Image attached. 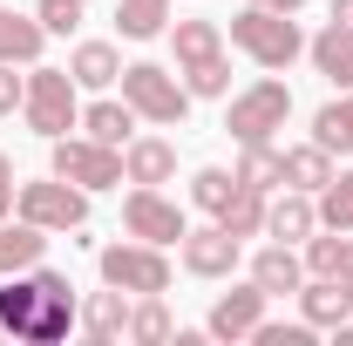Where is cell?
I'll return each mask as SVG.
<instances>
[{"mask_svg":"<svg viewBox=\"0 0 353 346\" xmlns=\"http://www.w3.org/2000/svg\"><path fill=\"white\" fill-rule=\"evenodd\" d=\"M75 319H82V305H75L68 272L34 265V272L0 278V333H14V340H28V346H54V340H68Z\"/></svg>","mask_w":353,"mask_h":346,"instance_id":"obj_1","label":"cell"},{"mask_svg":"<svg viewBox=\"0 0 353 346\" xmlns=\"http://www.w3.org/2000/svg\"><path fill=\"white\" fill-rule=\"evenodd\" d=\"M231 48L279 75V68H292V61L306 54V34H299L292 14H279V7H252V0H245V14L231 21Z\"/></svg>","mask_w":353,"mask_h":346,"instance_id":"obj_2","label":"cell"},{"mask_svg":"<svg viewBox=\"0 0 353 346\" xmlns=\"http://www.w3.org/2000/svg\"><path fill=\"white\" fill-rule=\"evenodd\" d=\"M21 116H28V130L41 136V143L82 130V88H75V75L34 61V68H28V102H21Z\"/></svg>","mask_w":353,"mask_h":346,"instance_id":"obj_3","label":"cell"},{"mask_svg":"<svg viewBox=\"0 0 353 346\" xmlns=\"http://www.w3.org/2000/svg\"><path fill=\"white\" fill-rule=\"evenodd\" d=\"M116 88H123V102H130L136 116H143V123H157V130H176V123L190 116V88L176 82L163 61H130Z\"/></svg>","mask_w":353,"mask_h":346,"instance_id":"obj_4","label":"cell"},{"mask_svg":"<svg viewBox=\"0 0 353 346\" xmlns=\"http://www.w3.org/2000/svg\"><path fill=\"white\" fill-rule=\"evenodd\" d=\"M48 150H54V156H48V170L68 176V183H82L88 197H95V190L130 183V176H123V150H109V143H95V136H75V130H68V136H54Z\"/></svg>","mask_w":353,"mask_h":346,"instance_id":"obj_5","label":"cell"},{"mask_svg":"<svg viewBox=\"0 0 353 346\" xmlns=\"http://www.w3.org/2000/svg\"><path fill=\"white\" fill-rule=\"evenodd\" d=\"M285 116H292V88L279 82V75H265V82H252L245 95H231L224 136H231V143H272V130H285Z\"/></svg>","mask_w":353,"mask_h":346,"instance_id":"obj_6","label":"cell"},{"mask_svg":"<svg viewBox=\"0 0 353 346\" xmlns=\"http://www.w3.org/2000/svg\"><path fill=\"white\" fill-rule=\"evenodd\" d=\"M14 211L28 217V224H41V231H82L88 224V190L48 170L41 183H21L14 190Z\"/></svg>","mask_w":353,"mask_h":346,"instance_id":"obj_7","label":"cell"},{"mask_svg":"<svg viewBox=\"0 0 353 346\" xmlns=\"http://www.w3.org/2000/svg\"><path fill=\"white\" fill-rule=\"evenodd\" d=\"M102 285H116V292H130V299L170 292V258H163V245H143V238L109 245V252H102Z\"/></svg>","mask_w":353,"mask_h":346,"instance_id":"obj_8","label":"cell"},{"mask_svg":"<svg viewBox=\"0 0 353 346\" xmlns=\"http://www.w3.org/2000/svg\"><path fill=\"white\" fill-rule=\"evenodd\" d=\"M123 231L143 238V245H183V231H190V217L176 197H163L157 183H136L130 197H123Z\"/></svg>","mask_w":353,"mask_h":346,"instance_id":"obj_9","label":"cell"},{"mask_svg":"<svg viewBox=\"0 0 353 346\" xmlns=\"http://www.w3.org/2000/svg\"><path fill=\"white\" fill-rule=\"evenodd\" d=\"M265 305H272V292H265L259 278H245V285H231V292L211 299L204 333H211V340H252V333H259V319H265Z\"/></svg>","mask_w":353,"mask_h":346,"instance_id":"obj_10","label":"cell"},{"mask_svg":"<svg viewBox=\"0 0 353 346\" xmlns=\"http://www.w3.org/2000/svg\"><path fill=\"white\" fill-rule=\"evenodd\" d=\"M183 272L190 278H231L238 258H245V238H231L224 224H204V231H183Z\"/></svg>","mask_w":353,"mask_h":346,"instance_id":"obj_11","label":"cell"},{"mask_svg":"<svg viewBox=\"0 0 353 346\" xmlns=\"http://www.w3.org/2000/svg\"><path fill=\"white\" fill-rule=\"evenodd\" d=\"M312 231H319V204H312V190L279 183V190L265 197V238H279V245H306Z\"/></svg>","mask_w":353,"mask_h":346,"instance_id":"obj_12","label":"cell"},{"mask_svg":"<svg viewBox=\"0 0 353 346\" xmlns=\"http://www.w3.org/2000/svg\"><path fill=\"white\" fill-rule=\"evenodd\" d=\"M123 176L130 183H170L176 176V143L170 136H130L123 143Z\"/></svg>","mask_w":353,"mask_h":346,"instance_id":"obj_13","label":"cell"},{"mask_svg":"<svg viewBox=\"0 0 353 346\" xmlns=\"http://www.w3.org/2000/svg\"><path fill=\"white\" fill-rule=\"evenodd\" d=\"M252 278H259L272 299H299V285H306V258H299L292 245H279V238H272L259 258H252Z\"/></svg>","mask_w":353,"mask_h":346,"instance_id":"obj_14","label":"cell"},{"mask_svg":"<svg viewBox=\"0 0 353 346\" xmlns=\"http://www.w3.org/2000/svg\"><path fill=\"white\" fill-rule=\"evenodd\" d=\"M130 292H116V285H109V292H95V299L82 305V333L95 346H116V340H130Z\"/></svg>","mask_w":353,"mask_h":346,"instance_id":"obj_15","label":"cell"},{"mask_svg":"<svg viewBox=\"0 0 353 346\" xmlns=\"http://www.w3.org/2000/svg\"><path fill=\"white\" fill-rule=\"evenodd\" d=\"M299 319H312V326H347L353 319V292L340 285V278H306L299 285Z\"/></svg>","mask_w":353,"mask_h":346,"instance_id":"obj_16","label":"cell"},{"mask_svg":"<svg viewBox=\"0 0 353 346\" xmlns=\"http://www.w3.org/2000/svg\"><path fill=\"white\" fill-rule=\"evenodd\" d=\"M48 48V28L34 14H14V7H0V61H14V68H34Z\"/></svg>","mask_w":353,"mask_h":346,"instance_id":"obj_17","label":"cell"},{"mask_svg":"<svg viewBox=\"0 0 353 346\" xmlns=\"http://www.w3.org/2000/svg\"><path fill=\"white\" fill-rule=\"evenodd\" d=\"M41 258H48V231H41V224H28V217L0 224V278H14V272H34Z\"/></svg>","mask_w":353,"mask_h":346,"instance_id":"obj_18","label":"cell"},{"mask_svg":"<svg viewBox=\"0 0 353 346\" xmlns=\"http://www.w3.org/2000/svg\"><path fill=\"white\" fill-rule=\"evenodd\" d=\"M136 123H143V116H136L123 95H102V102H88V109H82V136L109 143V150H123V143L136 136Z\"/></svg>","mask_w":353,"mask_h":346,"instance_id":"obj_19","label":"cell"},{"mask_svg":"<svg viewBox=\"0 0 353 346\" xmlns=\"http://www.w3.org/2000/svg\"><path fill=\"white\" fill-rule=\"evenodd\" d=\"M68 75H75V88H116V82H123V54H116V41H75Z\"/></svg>","mask_w":353,"mask_h":346,"instance_id":"obj_20","label":"cell"},{"mask_svg":"<svg viewBox=\"0 0 353 346\" xmlns=\"http://www.w3.org/2000/svg\"><path fill=\"white\" fill-rule=\"evenodd\" d=\"M170 48H176V68H197V61L224 54V28L218 21H170Z\"/></svg>","mask_w":353,"mask_h":346,"instance_id":"obj_21","label":"cell"},{"mask_svg":"<svg viewBox=\"0 0 353 346\" xmlns=\"http://www.w3.org/2000/svg\"><path fill=\"white\" fill-rule=\"evenodd\" d=\"M116 34H123V41H157V34H170V0H116Z\"/></svg>","mask_w":353,"mask_h":346,"instance_id":"obj_22","label":"cell"},{"mask_svg":"<svg viewBox=\"0 0 353 346\" xmlns=\"http://www.w3.org/2000/svg\"><path fill=\"white\" fill-rule=\"evenodd\" d=\"M306 54H312V68H319L333 88H353V34L326 28V34H312V41H306Z\"/></svg>","mask_w":353,"mask_h":346,"instance_id":"obj_23","label":"cell"},{"mask_svg":"<svg viewBox=\"0 0 353 346\" xmlns=\"http://www.w3.org/2000/svg\"><path fill=\"white\" fill-rule=\"evenodd\" d=\"M238 183H252V190H279L285 183V150H272V143H238Z\"/></svg>","mask_w":353,"mask_h":346,"instance_id":"obj_24","label":"cell"},{"mask_svg":"<svg viewBox=\"0 0 353 346\" xmlns=\"http://www.w3.org/2000/svg\"><path fill=\"white\" fill-rule=\"evenodd\" d=\"M312 143L333 150V156H347V150H353V88H340V95L312 116Z\"/></svg>","mask_w":353,"mask_h":346,"instance_id":"obj_25","label":"cell"},{"mask_svg":"<svg viewBox=\"0 0 353 346\" xmlns=\"http://www.w3.org/2000/svg\"><path fill=\"white\" fill-rule=\"evenodd\" d=\"M285 183L319 197V190L333 183V150H319V143H299V150H285Z\"/></svg>","mask_w":353,"mask_h":346,"instance_id":"obj_26","label":"cell"},{"mask_svg":"<svg viewBox=\"0 0 353 346\" xmlns=\"http://www.w3.org/2000/svg\"><path fill=\"white\" fill-rule=\"evenodd\" d=\"M218 224L231 231V238H265V190L238 183V190H231V204L218 211Z\"/></svg>","mask_w":353,"mask_h":346,"instance_id":"obj_27","label":"cell"},{"mask_svg":"<svg viewBox=\"0 0 353 346\" xmlns=\"http://www.w3.org/2000/svg\"><path fill=\"white\" fill-rule=\"evenodd\" d=\"M170 333H176V319H170V305H163V292H143V299L130 305V340L157 346V340H170Z\"/></svg>","mask_w":353,"mask_h":346,"instance_id":"obj_28","label":"cell"},{"mask_svg":"<svg viewBox=\"0 0 353 346\" xmlns=\"http://www.w3.org/2000/svg\"><path fill=\"white\" fill-rule=\"evenodd\" d=\"M312 204H319V231H353V170H333V183Z\"/></svg>","mask_w":353,"mask_h":346,"instance_id":"obj_29","label":"cell"},{"mask_svg":"<svg viewBox=\"0 0 353 346\" xmlns=\"http://www.w3.org/2000/svg\"><path fill=\"white\" fill-rule=\"evenodd\" d=\"M231 190H238V170H218V163L190 176V204H197V211H211V217L231 204Z\"/></svg>","mask_w":353,"mask_h":346,"instance_id":"obj_30","label":"cell"},{"mask_svg":"<svg viewBox=\"0 0 353 346\" xmlns=\"http://www.w3.org/2000/svg\"><path fill=\"white\" fill-rule=\"evenodd\" d=\"M183 75V88L190 95H204V102H218V95H231V61L224 54H211V61H197V68H176Z\"/></svg>","mask_w":353,"mask_h":346,"instance_id":"obj_31","label":"cell"},{"mask_svg":"<svg viewBox=\"0 0 353 346\" xmlns=\"http://www.w3.org/2000/svg\"><path fill=\"white\" fill-rule=\"evenodd\" d=\"M340 245H347V231H326V238L312 231L306 238V278H333L340 272Z\"/></svg>","mask_w":353,"mask_h":346,"instance_id":"obj_32","label":"cell"},{"mask_svg":"<svg viewBox=\"0 0 353 346\" xmlns=\"http://www.w3.org/2000/svg\"><path fill=\"white\" fill-rule=\"evenodd\" d=\"M312 333H319L312 319H259V333H252V340H259V346H306Z\"/></svg>","mask_w":353,"mask_h":346,"instance_id":"obj_33","label":"cell"},{"mask_svg":"<svg viewBox=\"0 0 353 346\" xmlns=\"http://www.w3.org/2000/svg\"><path fill=\"white\" fill-rule=\"evenodd\" d=\"M82 7L88 0H34V21H41L48 34H75L82 28Z\"/></svg>","mask_w":353,"mask_h":346,"instance_id":"obj_34","label":"cell"},{"mask_svg":"<svg viewBox=\"0 0 353 346\" xmlns=\"http://www.w3.org/2000/svg\"><path fill=\"white\" fill-rule=\"evenodd\" d=\"M28 102V75H14V61H0V123Z\"/></svg>","mask_w":353,"mask_h":346,"instance_id":"obj_35","label":"cell"},{"mask_svg":"<svg viewBox=\"0 0 353 346\" xmlns=\"http://www.w3.org/2000/svg\"><path fill=\"white\" fill-rule=\"evenodd\" d=\"M14 190H21V183H14V156L0 150V224H7V211H14Z\"/></svg>","mask_w":353,"mask_h":346,"instance_id":"obj_36","label":"cell"},{"mask_svg":"<svg viewBox=\"0 0 353 346\" xmlns=\"http://www.w3.org/2000/svg\"><path fill=\"white\" fill-rule=\"evenodd\" d=\"M333 278H340V285H347V292H353V238H347V245H340V272H333Z\"/></svg>","mask_w":353,"mask_h":346,"instance_id":"obj_37","label":"cell"},{"mask_svg":"<svg viewBox=\"0 0 353 346\" xmlns=\"http://www.w3.org/2000/svg\"><path fill=\"white\" fill-rule=\"evenodd\" d=\"M333 28H340V34H353V0H333Z\"/></svg>","mask_w":353,"mask_h":346,"instance_id":"obj_38","label":"cell"},{"mask_svg":"<svg viewBox=\"0 0 353 346\" xmlns=\"http://www.w3.org/2000/svg\"><path fill=\"white\" fill-rule=\"evenodd\" d=\"M252 7H279V14H299L306 0H252Z\"/></svg>","mask_w":353,"mask_h":346,"instance_id":"obj_39","label":"cell"}]
</instances>
